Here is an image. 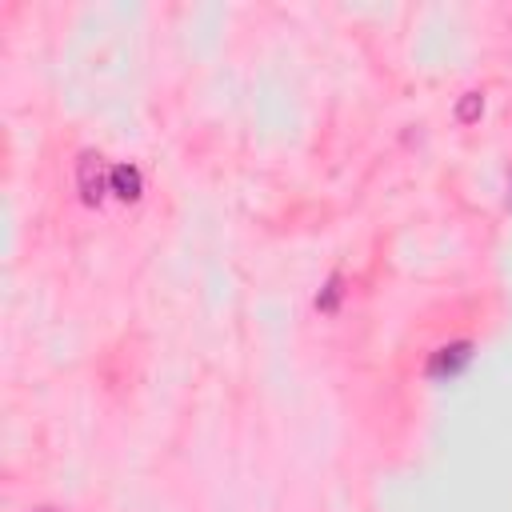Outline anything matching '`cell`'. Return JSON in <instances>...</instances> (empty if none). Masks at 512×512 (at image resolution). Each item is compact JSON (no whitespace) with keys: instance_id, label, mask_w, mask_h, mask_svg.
Listing matches in <instances>:
<instances>
[{"instance_id":"obj_1","label":"cell","mask_w":512,"mask_h":512,"mask_svg":"<svg viewBox=\"0 0 512 512\" xmlns=\"http://www.w3.org/2000/svg\"><path fill=\"white\" fill-rule=\"evenodd\" d=\"M108 172H112V168H104V156H100V152H80V160H76V188H80L84 204H100V200H104V192H108Z\"/></svg>"},{"instance_id":"obj_2","label":"cell","mask_w":512,"mask_h":512,"mask_svg":"<svg viewBox=\"0 0 512 512\" xmlns=\"http://www.w3.org/2000/svg\"><path fill=\"white\" fill-rule=\"evenodd\" d=\"M472 360V340H452V344H440L428 360V376L432 380H448L456 372H464Z\"/></svg>"},{"instance_id":"obj_3","label":"cell","mask_w":512,"mask_h":512,"mask_svg":"<svg viewBox=\"0 0 512 512\" xmlns=\"http://www.w3.org/2000/svg\"><path fill=\"white\" fill-rule=\"evenodd\" d=\"M108 192H116L120 200H140V192H144L140 168H136V164H112V172H108Z\"/></svg>"},{"instance_id":"obj_4","label":"cell","mask_w":512,"mask_h":512,"mask_svg":"<svg viewBox=\"0 0 512 512\" xmlns=\"http://www.w3.org/2000/svg\"><path fill=\"white\" fill-rule=\"evenodd\" d=\"M340 296H344V280H340V276H328V284L316 292V308H320V312H336Z\"/></svg>"},{"instance_id":"obj_5","label":"cell","mask_w":512,"mask_h":512,"mask_svg":"<svg viewBox=\"0 0 512 512\" xmlns=\"http://www.w3.org/2000/svg\"><path fill=\"white\" fill-rule=\"evenodd\" d=\"M480 108H484V96H480V92H464V96H460V104H456V116L468 124V120H476V116H480Z\"/></svg>"},{"instance_id":"obj_6","label":"cell","mask_w":512,"mask_h":512,"mask_svg":"<svg viewBox=\"0 0 512 512\" xmlns=\"http://www.w3.org/2000/svg\"><path fill=\"white\" fill-rule=\"evenodd\" d=\"M32 512H56V508H32Z\"/></svg>"}]
</instances>
